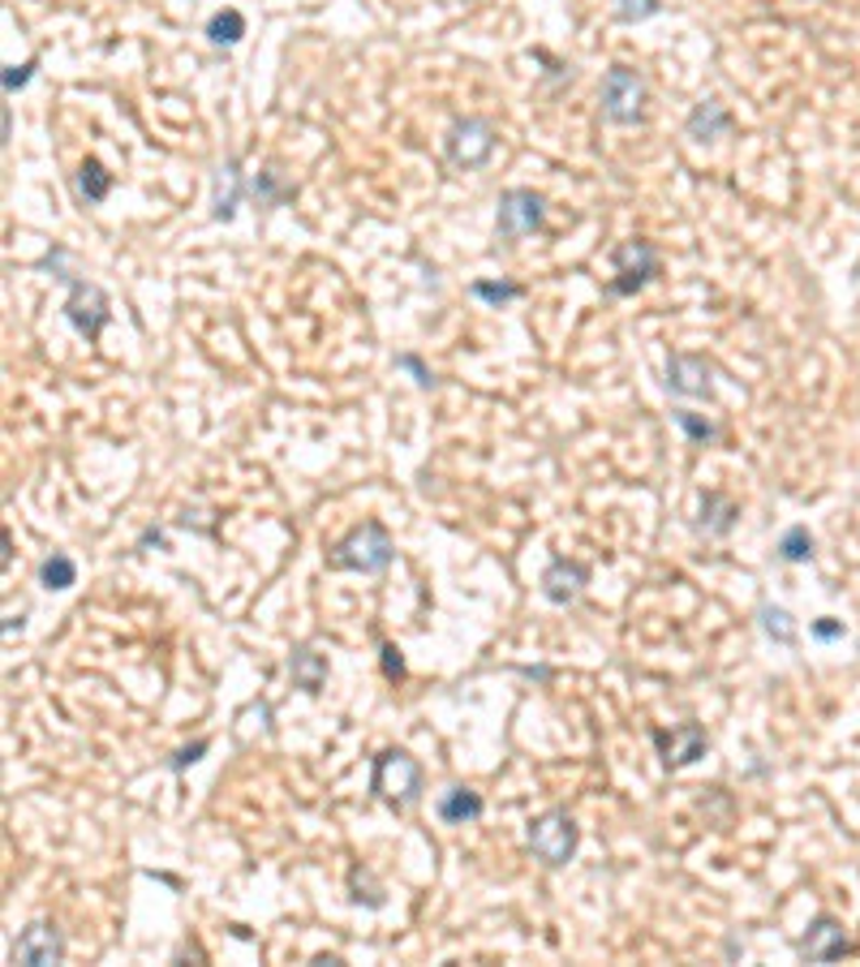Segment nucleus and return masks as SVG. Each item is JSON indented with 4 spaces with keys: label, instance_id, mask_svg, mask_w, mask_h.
I'll use <instances>...</instances> for the list:
<instances>
[{
    "label": "nucleus",
    "instance_id": "obj_30",
    "mask_svg": "<svg viewBox=\"0 0 860 967\" xmlns=\"http://www.w3.org/2000/svg\"><path fill=\"white\" fill-rule=\"evenodd\" d=\"M396 366H401V370H409V374L417 379V388H435V374H431V370H426L417 357H409V352H405V357H396Z\"/></svg>",
    "mask_w": 860,
    "mask_h": 967
},
{
    "label": "nucleus",
    "instance_id": "obj_16",
    "mask_svg": "<svg viewBox=\"0 0 860 967\" xmlns=\"http://www.w3.org/2000/svg\"><path fill=\"white\" fill-rule=\"evenodd\" d=\"M289 680H293V688H302L306 697H318L323 684H327V659L315 654L311 645H297V650L289 654Z\"/></svg>",
    "mask_w": 860,
    "mask_h": 967
},
{
    "label": "nucleus",
    "instance_id": "obj_28",
    "mask_svg": "<svg viewBox=\"0 0 860 967\" xmlns=\"http://www.w3.org/2000/svg\"><path fill=\"white\" fill-rule=\"evenodd\" d=\"M35 65H40L35 56H31V61H22V65H9V69H4V95H13V90L26 87V83H31V74H35Z\"/></svg>",
    "mask_w": 860,
    "mask_h": 967
},
{
    "label": "nucleus",
    "instance_id": "obj_1",
    "mask_svg": "<svg viewBox=\"0 0 860 967\" xmlns=\"http://www.w3.org/2000/svg\"><path fill=\"white\" fill-rule=\"evenodd\" d=\"M392 555H396V546H392V533L383 529V521H362L327 551V568L374 576V572H388Z\"/></svg>",
    "mask_w": 860,
    "mask_h": 967
},
{
    "label": "nucleus",
    "instance_id": "obj_20",
    "mask_svg": "<svg viewBox=\"0 0 860 967\" xmlns=\"http://www.w3.org/2000/svg\"><path fill=\"white\" fill-rule=\"evenodd\" d=\"M78 194H83L87 203H104V198L112 194V173H108L99 160H83V169H78Z\"/></svg>",
    "mask_w": 860,
    "mask_h": 967
},
{
    "label": "nucleus",
    "instance_id": "obj_31",
    "mask_svg": "<svg viewBox=\"0 0 860 967\" xmlns=\"http://www.w3.org/2000/svg\"><path fill=\"white\" fill-rule=\"evenodd\" d=\"M379 654H383V675H388V680H405V659H401L396 645H383Z\"/></svg>",
    "mask_w": 860,
    "mask_h": 967
},
{
    "label": "nucleus",
    "instance_id": "obj_23",
    "mask_svg": "<svg viewBox=\"0 0 860 967\" xmlns=\"http://www.w3.org/2000/svg\"><path fill=\"white\" fill-rule=\"evenodd\" d=\"M779 559H783V564H805V559H814V533L805 525H792L779 537Z\"/></svg>",
    "mask_w": 860,
    "mask_h": 967
},
{
    "label": "nucleus",
    "instance_id": "obj_25",
    "mask_svg": "<svg viewBox=\"0 0 860 967\" xmlns=\"http://www.w3.org/2000/svg\"><path fill=\"white\" fill-rule=\"evenodd\" d=\"M672 417H676V426L693 443H715V439H719V426H715V422H706V417H697V413H688V409H676Z\"/></svg>",
    "mask_w": 860,
    "mask_h": 967
},
{
    "label": "nucleus",
    "instance_id": "obj_19",
    "mask_svg": "<svg viewBox=\"0 0 860 967\" xmlns=\"http://www.w3.org/2000/svg\"><path fill=\"white\" fill-rule=\"evenodd\" d=\"M40 585H44L47 594H52V589H56V594H61V589H74V585H78V564H74L65 551L47 555L44 564H40Z\"/></svg>",
    "mask_w": 860,
    "mask_h": 967
},
{
    "label": "nucleus",
    "instance_id": "obj_27",
    "mask_svg": "<svg viewBox=\"0 0 860 967\" xmlns=\"http://www.w3.org/2000/svg\"><path fill=\"white\" fill-rule=\"evenodd\" d=\"M611 9H616L620 22H645L663 9V0H611Z\"/></svg>",
    "mask_w": 860,
    "mask_h": 967
},
{
    "label": "nucleus",
    "instance_id": "obj_29",
    "mask_svg": "<svg viewBox=\"0 0 860 967\" xmlns=\"http://www.w3.org/2000/svg\"><path fill=\"white\" fill-rule=\"evenodd\" d=\"M207 748H211V740H194V745H189V748H177L168 765H173V770H185V765H194V761H198V757H203Z\"/></svg>",
    "mask_w": 860,
    "mask_h": 967
},
{
    "label": "nucleus",
    "instance_id": "obj_4",
    "mask_svg": "<svg viewBox=\"0 0 860 967\" xmlns=\"http://www.w3.org/2000/svg\"><path fill=\"white\" fill-rule=\"evenodd\" d=\"M61 280L69 284V302H65V318H69V327L95 345L99 340V332L112 323V302H108V293L91 284V280H83V275H69V271H61Z\"/></svg>",
    "mask_w": 860,
    "mask_h": 967
},
{
    "label": "nucleus",
    "instance_id": "obj_5",
    "mask_svg": "<svg viewBox=\"0 0 860 967\" xmlns=\"http://www.w3.org/2000/svg\"><path fill=\"white\" fill-rule=\"evenodd\" d=\"M577 822L564 813V808H551L543 817H534L530 822V830H525V843H530V851L551 865V869H559V865H568L573 856H577Z\"/></svg>",
    "mask_w": 860,
    "mask_h": 967
},
{
    "label": "nucleus",
    "instance_id": "obj_32",
    "mask_svg": "<svg viewBox=\"0 0 860 967\" xmlns=\"http://www.w3.org/2000/svg\"><path fill=\"white\" fill-rule=\"evenodd\" d=\"M814 637L817 641H839V637H843V623H835V619H817Z\"/></svg>",
    "mask_w": 860,
    "mask_h": 967
},
{
    "label": "nucleus",
    "instance_id": "obj_17",
    "mask_svg": "<svg viewBox=\"0 0 860 967\" xmlns=\"http://www.w3.org/2000/svg\"><path fill=\"white\" fill-rule=\"evenodd\" d=\"M482 795L469 792V787H448V792L435 800V813L444 826H465V822H478L482 817Z\"/></svg>",
    "mask_w": 860,
    "mask_h": 967
},
{
    "label": "nucleus",
    "instance_id": "obj_21",
    "mask_svg": "<svg viewBox=\"0 0 860 967\" xmlns=\"http://www.w3.org/2000/svg\"><path fill=\"white\" fill-rule=\"evenodd\" d=\"M207 40L211 44H241L246 40V18H241V9H220L211 22H207Z\"/></svg>",
    "mask_w": 860,
    "mask_h": 967
},
{
    "label": "nucleus",
    "instance_id": "obj_12",
    "mask_svg": "<svg viewBox=\"0 0 860 967\" xmlns=\"http://www.w3.org/2000/svg\"><path fill=\"white\" fill-rule=\"evenodd\" d=\"M796 950H801L805 964H835L839 955L852 950V942H848L843 924L835 921V916H817V921L805 928V937L796 942Z\"/></svg>",
    "mask_w": 860,
    "mask_h": 967
},
{
    "label": "nucleus",
    "instance_id": "obj_13",
    "mask_svg": "<svg viewBox=\"0 0 860 967\" xmlns=\"http://www.w3.org/2000/svg\"><path fill=\"white\" fill-rule=\"evenodd\" d=\"M586 585H589V568L581 564V559H564V555H555L543 572V598L546 602H555V607L577 602Z\"/></svg>",
    "mask_w": 860,
    "mask_h": 967
},
{
    "label": "nucleus",
    "instance_id": "obj_14",
    "mask_svg": "<svg viewBox=\"0 0 860 967\" xmlns=\"http://www.w3.org/2000/svg\"><path fill=\"white\" fill-rule=\"evenodd\" d=\"M241 194H246V181H241V164L225 160L216 176H211V216L216 220H232L237 207H241Z\"/></svg>",
    "mask_w": 860,
    "mask_h": 967
},
{
    "label": "nucleus",
    "instance_id": "obj_26",
    "mask_svg": "<svg viewBox=\"0 0 860 967\" xmlns=\"http://www.w3.org/2000/svg\"><path fill=\"white\" fill-rule=\"evenodd\" d=\"M473 297L487 302V306H503V302H516V297H521V284H491V280H478V284H473Z\"/></svg>",
    "mask_w": 860,
    "mask_h": 967
},
{
    "label": "nucleus",
    "instance_id": "obj_7",
    "mask_svg": "<svg viewBox=\"0 0 860 967\" xmlns=\"http://www.w3.org/2000/svg\"><path fill=\"white\" fill-rule=\"evenodd\" d=\"M543 207H546L543 194H534V189H503V194H499L496 237L503 246H512V241L538 232V228H543Z\"/></svg>",
    "mask_w": 860,
    "mask_h": 967
},
{
    "label": "nucleus",
    "instance_id": "obj_11",
    "mask_svg": "<svg viewBox=\"0 0 860 967\" xmlns=\"http://www.w3.org/2000/svg\"><path fill=\"white\" fill-rule=\"evenodd\" d=\"M706 745H710V736H706L701 722H679L672 731H654V748H658V757H663L667 770L693 765V761L706 752Z\"/></svg>",
    "mask_w": 860,
    "mask_h": 967
},
{
    "label": "nucleus",
    "instance_id": "obj_9",
    "mask_svg": "<svg viewBox=\"0 0 860 967\" xmlns=\"http://www.w3.org/2000/svg\"><path fill=\"white\" fill-rule=\"evenodd\" d=\"M9 959H13V964H26V967L61 964V959H65V937H61V928H56L52 921L26 924V928H22V937L13 942Z\"/></svg>",
    "mask_w": 860,
    "mask_h": 967
},
{
    "label": "nucleus",
    "instance_id": "obj_18",
    "mask_svg": "<svg viewBox=\"0 0 860 967\" xmlns=\"http://www.w3.org/2000/svg\"><path fill=\"white\" fill-rule=\"evenodd\" d=\"M736 517H740L736 499H727V495H719V490H706V495H701V529H706V533L723 537V533H731Z\"/></svg>",
    "mask_w": 860,
    "mask_h": 967
},
{
    "label": "nucleus",
    "instance_id": "obj_15",
    "mask_svg": "<svg viewBox=\"0 0 860 967\" xmlns=\"http://www.w3.org/2000/svg\"><path fill=\"white\" fill-rule=\"evenodd\" d=\"M727 130H731V112H727L719 99H701V104L688 112V121H684V133H688L693 142H719Z\"/></svg>",
    "mask_w": 860,
    "mask_h": 967
},
{
    "label": "nucleus",
    "instance_id": "obj_24",
    "mask_svg": "<svg viewBox=\"0 0 860 967\" xmlns=\"http://www.w3.org/2000/svg\"><path fill=\"white\" fill-rule=\"evenodd\" d=\"M758 619H762V632H766L770 641H779V645H796V623H792V616H787L783 607L762 602V607H758Z\"/></svg>",
    "mask_w": 860,
    "mask_h": 967
},
{
    "label": "nucleus",
    "instance_id": "obj_3",
    "mask_svg": "<svg viewBox=\"0 0 860 967\" xmlns=\"http://www.w3.org/2000/svg\"><path fill=\"white\" fill-rule=\"evenodd\" d=\"M602 117L611 121V126H641L645 121V99H650V90H645V78L629 69V65H616V69H607V78H602Z\"/></svg>",
    "mask_w": 860,
    "mask_h": 967
},
{
    "label": "nucleus",
    "instance_id": "obj_22",
    "mask_svg": "<svg viewBox=\"0 0 860 967\" xmlns=\"http://www.w3.org/2000/svg\"><path fill=\"white\" fill-rule=\"evenodd\" d=\"M250 198H254L259 207H280L284 198H293V185H284L272 169H263V173L250 176Z\"/></svg>",
    "mask_w": 860,
    "mask_h": 967
},
{
    "label": "nucleus",
    "instance_id": "obj_10",
    "mask_svg": "<svg viewBox=\"0 0 860 967\" xmlns=\"http://www.w3.org/2000/svg\"><path fill=\"white\" fill-rule=\"evenodd\" d=\"M710 374H715V366H710V357H701V352H672V357H667V388H672L676 396L710 400V392H715Z\"/></svg>",
    "mask_w": 860,
    "mask_h": 967
},
{
    "label": "nucleus",
    "instance_id": "obj_8",
    "mask_svg": "<svg viewBox=\"0 0 860 967\" xmlns=\"http://www.w3.org/2000/svg\"><path fill=\"white\" fill-rule=\"evenodd\" d=\"M496 155V126L487 117H460L448 130V160L456 169H482Z\"/></svg>",
    "mask_w": 860,
    "mask_h": 967
},
{
    "label": "nucleus",
    "instance_id": "obj_6",
    "mask_svg": "<svg viewBox=\"0 0 860 967\" xmlns=\"http://www.w3.org/2000/svg\"><path fill=\"white\" fill-rule=\"evenodd\" d=\"M611 267H616V280L607 284V293L611 297H633V293H641L658 275V250L650 241H641V237L620 241L611 250Z\"/></svg>",
    "mask_w": 860,
    "mask_h": 967
},
{
    "label": "nucleus",
    "instance_id": "obj_2",
    "mask_svg": "<svg viewBox=\"0 0 860 967\" xmlns=\"http://www.w3.org/2000/svg\"><path fill=\"white\" fill-rule=\"evenodd\" d=\"M370 792L379 795V800H388V804H417V795H422V765L409 757L405 748H388V752H379L374 757V774H370Z\"/></svg>",
    "mask_w": 860,
    "mask_h": 967
}]
</instances>
